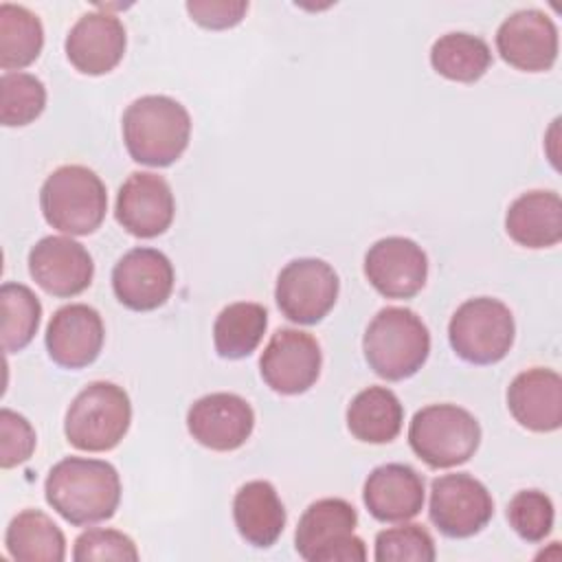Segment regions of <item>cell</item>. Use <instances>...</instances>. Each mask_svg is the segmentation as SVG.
Instances as JSON below:
<instances>
[{
  "label": "cell",
  "instance_id": "21",
  "mask_svg": "<svg viewBox=\"0 0 562 562\" xmlns=\"http://www.w3.org/2000/svg\"><path fill=\"white\" fill-rule=\"evenodd\" d=\"M512 417L531 432H553L562 426V378L547 367L520 371L507 386Z\"/></svg>",
  "mask_w": 562,
  "mask_h": 562
},
{
  "label": "cell",
  "instance_id": "16",
  "mask_svg": "<svg viewBox=\"0 0 562 562\" xmlns=\"http://www.w3.org/2000/svg\"><path fill=\"white\" fill-rule=\"evenodd\" d=\"M29 272L46 294L70 299L88 290L94 263L83 244L72 237L48 235L31 248Z\"/></svg>",
  "mask_w": 562,
  "mask_h": 562
},
{
  "label": "cell",
  "instance_id": "22",
  "mask_svg": "<svg viewBox=\"0 0 562 562\" xmlns=\"http://www.w3.org/2000/svg\"><path fill=\"white\" fill-rule=\"evenodd\" d=\"M507 235L525 248H551L562 239V200L555 191L533 189L518 195L505 213Z\"/></svg>",
  "mask_w": 562,
  "mask_h": 562
},
{
  "label": "cell",
  "instance_id": "26",
  "mask_svg": "<svg viewBox=\"0 0 562 562\" xmlns=\"http://www.w3.org/2000/svg\"><path fill=\"white\" fill-rule=\"evenodd\" d=\"M268 327V312L261 303L237 301L226 305L213 323V345L217 356L239 360L250 356Z\"/></svg>",
  "mask_w": 562,
  "mask_h": 562
},
{
  "label": "cell",
  "instance_id": "11",
  "mask_svg": "<svg viewBox=\"0 0 562 562\" xmlns=\"http://www.w3.org/2000/svg\"><path fill=\"white\" fill-rule=\"evenodd\" d=\"M321 364V345L312 334L281 327L272 334L259 358V373L274 393L299 395L316 384Z\"/></svg>",
  "mask_w": 562,
  "mask_h": 562
},
{
  "label": "cell",
  "instance_id": "27",
  "mask_svg": "<svg viewBox=\"0 0 562 562\" xmlns=\"http://www.w3.org/2000/svg\"><path fill=\"white\" fill-rule=\"evenodd\" d=\"M44 46V26L40 18L13 2L0 4V68L20 72L31 66Z\"/></svg>",
  "mask_w": 562,
  "mask_h": 562
},
{
  "label": "cell",
  "instance_id": "5",
  "mask_svg": "<svg viewBox=\"0 0 562 562\" xmlns=\"http://www.w3.org/2000/svg\"><path fill=\"white\" fill-rule=\"evenodd\" d=\"M132 424V402L114 382H90L70 402L64 417L68 443L83 452H108L121 443Z\"/></svg>",
  "mask_w": 562,
  "mask_h": 562
},
{
  "label": "cell",
  "instance_id": "31",
  "mask_svg": "<svg viewBox=\"0 0 562 562\" xmlns=\"http://www.w3.org/2000/svg\"><path fill=\"white\" fill-rule=\"evenodd\" d=\"M378 562H432L437 558L435 540L424 525L402 522L400 527L382 529L375 536Z\"/></svg>",
  "mask_w": 562,
  "mask_h": 562
},
{
  "label": "cell",
  "instance_id": "32",
  "mask_svg": "<svg viewBox=\"0 0 562 562\" xmlns=\"http://www.w3.org/2000/svg\"><path fill=\"white\" fill-rule=\"evenodd\" d=\"M509 527L527 542H542L555 520L551 498L540 490H520L507 505Z\"/></svg>",
  "mask_w": 562,
  "mask_h": 562
},
{
  "label": "cell",
  "instance_id": "13",
  "mask_svg": "<svg viewBox=\"0 0 562 562\" xmlns=\"http://www.w3.org/2000/svg\"><path fill=\"white\" fill-rule=\"evenodd\" d=\"M176 281L169 257L156 248H132L112 268V290L121 305L149 312L167 303Z\"/></svg>",
  "mask_w": 562,
  "mask_h": 562
},
{
  "label": "cell",
  "instance_id": "28",
  "mask_svg": "<svg viewBox=\"0 0 562 562\" xmlns=\"http://www.w3.org/2000/svg\"><path fill=\"white\" fill-rule=\"evenodd\" d=\"M430 66L450 81L474 83L492 66V50L483 37L452 31L435 40L430 48Z\"/></svg>",
  "mask_w": 562,
  "mask_h": 562
},
{
  "label": "cell",
  "instance_id": "18",
  "mask_svg": "<svg viewBox=\"0 0 562 562\" xmlns=\"http://www.w3.org/2000/svg\"><path fill=\"white\" fill-rule=\"evenodd\" d=\"M105 340L101 314L86 303L59 307L46 327V351L50 360L64 369H83L92 364Z\"/></svg>",
  "mask_w": 562,
  "mask_h": 562
},
{
  "label": "cell",
  "instance_id": "33",
  "mask_svg": "<svg viewBox=\"0 0 562 562\" xmlns=\"http://www.w3.org/2000/svg\"><path fill=\"white\" fill-rule=\"evenodd\" d=\"M72 560L77 562H103V560H116V562H136L138 549L134 540L119 531V529H88L81 536H77L72 547Z\"/></svg>",
  "mask_w": 562,
  "mask_h": 562
},
{
  "label": "cell",
  "instance_id": "19",
  "mask_svg": "<svg viewBox=\"0 0 562 562\" xmlns=\"http://www.w3.org/2000/svg\"><path fill=\"white\" fill-rule=\"evenodd\" d=\"M127 35L123 22L108 11L83 13L66 35L64 50L68 61L83 75H105L125 55Z\"/></svg>",
  "mask_w": 562,
  "mask_h": 562
},
{
  "label": "cell",
  "instance_id": "2",
  "mask_svg": "<svg viewBox=\"0 0 562 562\" xmlns=\"http://www.w3.org/2000/svg\"><path fill=\"white\" fill-rule=\"evenodd\" d=\"M123 143L132 160L147 167H169L187 149L191 116L187 108L165 94H145L123 112Z\"/></svg>",
  "mask_w": 562,
  "mask_h": 562
},
{
  "label": "cell",
  "instance_id": "35",
  "mask_svg": "<svg viewBox=\"0 0 562 562\" xmlns=\"http://www.w3.org/2000/svg\"><path fill=\"white\" fill-rule=\"evenodd\" d=\"M191 20L204 29L222 31L239 24L248 11L246 0H189Z\"/></svg>",
  "mask_w": 562,
  "mask_h": 562
},
{
  "label": "cell",
  "instance_id": "10",
  "mask_svg": "<svg viewBox=\"0 0 562 562\" xmlns=\"http://www.w3.org/2000/svg\"><path fill=\"white\" fill-rule=\"evenodd\" d=\"M430 522L448 538H470L494 516L490 490L468 472L443 474L430 485Z\"/></svg>",
  "mask_w": 562,
  "mask_h": 562
},
{
  "label": "cell",
  "instance_id": "8",
  "mask_svg": "<svg viewBox=\"0 0 562 562\" xmlns=\"http://www.w3.org/2000/svg\"><path fill=\"white\" fill-rule=\"evenodd\" d=\"M514 314L492 296H476L461 303L450 323L448 340L452 351L470 364H496L514 345Z\"/></svg>",
  "mask_w": 562,
  "mask_h": 562
},
{
  "label": "cell",
  "instance_id": "20",
  "mask_svg": "<svg viewBox=\"0 0 562 562\" xmlns=\"http://www.w3.org/2000/svg\"><path fill=\"white\" fill-rule=\"evenodd\" d=\"M424 476L406 463L378 465L362 487L364 507L380 522H404L415 518L424 507Z\"/></svg>",
  "mask_w": 562,
  "mask_h": 562
},
{
  "label": "cell",
  "instance_id": "24",
  "mask_svg": "<svg viewBox=\"0 0 562 562\" xmlns=\"http://www.w3.org/2000/svg\"><path fill=\"white\" fill-rule=\"evenodd\" d=\"M347 428L364 443L393 441L404 424V406L386 386L362 389L347 406Z\"/></svg>",
  "mask_w": 562,
  "mask_h": 562
},
{
  "label": "cell",
  "instance_id": "3",
  "mask_svg": "<svg viewBox=\"0 0 562 562\" xmlns=\"http://www.w3.org/2000/svg\"><path fill=\"white\" fill-rule=\"evenodd\" d=\"M367 364L375 375L400 382L415 375L430 353V331L408 307H382L362 338Z\"/></svg>",
  "mask_w": 562,
  "mask_h": 562
},
{
  "label": "cell",
  "instance_id": "34",
  "mask_svg": "<svg viewBox=\"0 0 562 562\" xmlns=\"http://www.w3.org/2000/svg\"><path fill=\"white\" fill-rule=\"evenodd\" d=\"M35 430L31 422L11 411H0V465L4 470L24 463L35 450Z\"/></svg>",
  "mask_w": 562,
  "mask_h": 562
},
{
  "label": "cell",
  "instance_id": "15",
  "mask_svg": "<svg viewBox=\"0 0 562 562\" xmlns=\"http://www.w3.org/2000/svg\"><path fill=\"white\" fill-rule=\"evenodd\" d=\"M176 215V200L169 182L151 171H134L121 184L114 204L116 222L134 237L151 239L162 235Z\"/></svg>",
  "mask_w": 562,
  "mask_h": 562
},
{
  "label": "cell",
  "instance_id": "30",
  "mask_svg": "<svg viewBox=\"0 0 562 562\" xmlns=\"http://www.w3.org/2000/svg\"><path fill=\"white\" fill-rule=\"evenodd\" d=\"M46 108V88L31 72H4L0 77V121L4 127L33 123Z\"/></svg>",
  "mask_w": 562,
  "mask_h": 562
},
{
  "label": "cell",
  "instance_id": "4",
  "mask_svg": "<svg viewBox=\"0 0 562 562\" xmlns=\"http://www.w3.org/2000/svg\"><path fill=\"white\" fill-rule=\"evenodd\" d=\"M40 209L48 226L66 235L94 233L108 211L103 180L83 165L57 167L40 189Z\"/></svg>",
  "mask_w": 562,
  "mask_h": 562
},
{
  "label": "cell",
  "instance_id": "14",
  "mask_svg": "<svg viewBox=\"0 0 562 562\" xmlns=\"http://www.w3.org/2000/svg\"><path fill=\"white\" fill-rule=\"evenodd\" d=\"M255 428L252 406L237 393H209L187 411V430L204 448L231 452L241 448Z\"/></svg>",
  "mask_w": 562,
  "mask_h": 562
},
{
  "label": "cell",
  "instance_id": "12",
  "mask_svg": "<svg viewBox=\"0 0 562 562\" xmlns=\"http://www.w3.org/2000/svg\"><path fill=\"white\" fill-rule=\"evenodd\" d=\"M558 26L540 9L514 11L496 31L498 55L522 72L551 70L558 59Z\"/></svg>",
  "mask_w": 562,
  "mask_h": 562
},
{
  "label": "cell",
  "instance_id": "29",
  "mask_svg": "<svg viewBox=\"0 0 562 562\" xmlns=\"http://www.w3.org/2000/svg\"><path fill=\"white\" fill-rule=\"evenodd\" d=\"M2 307V349L7 353L22 351L40 329L42 303L24 283L7 281L0 288Z\"/></svg>",
  "mask_w": 562,
  "mask_h": 562
},
{
  "label": "cell",
  "instance_id": "25",
  "mask_svg": "<svg viewBox=\"0 0 562 562\" xmlns=\"http://www.w3.org/2000/svg\"><path fill=\"white\" fill-rule=\"evenodd\" d=\"M4 547L18 562H61L66 538L61 529L40 509H24L7 527Z\"/></svg>",
  "mask_w": 562,
  "mask_h": 562
},
{
  "label": "cell",
  "instance_id": "23",
  "mask_svg": "<svg viewBox=\"0 0 562 562\" xmlns=\"http://www.w3.org/2000/svg\"><path fill=\"white\" fill-rule=\"evenodd\" d=\"M233 520L239 536L257 547H272L285 527V507L270 481L244 483L233 498Z\"/></svg>",
  "mask_w": 562,
  "mask_h": 562
},
{
  "label": "cell",
  "instance_id": "9",
  "mask_svg": "<svg viewBox=\"0 0 562 562\" xmlns=\"http://www.w3.org/2000/svg\"><path fill=\"white\" fill-rule=\"evenodd\" d=\"M338 290V274L327 261L301 257L281 268L274 285V299L288 321L316 325L336 305Z\"/></svg>",
  "mask_w": 562,
  "mask_h": 562
},
{
  "label": "cell",
  "instance_id": "7",
  "mask_svg": "<svg viewBox=\"0 0 562 562\" xmlns=\"http://www.w3.org/2000/svg\"><path fill=\"white\" fill-rule=\"evenodd\" d=\"M356 525L358 514L345 498L314 501L299 518L294 549L307 562H362L367 547Z\"/></svg>",
  "mask_w": 562,
  "mask_h": 562
},
{
  "label": "cell",
  "instance_id": "6",
  "mask_svg": "<svg viewBox=\"0 0 562 562\" xmlns=\"http://www.w3.org/2000/svg\"><path fill=\"white\" fill-rule=\"evenodd\" d=\"M408 443L428 468H457L474 457L481 426L470 411L457 404H428L413 415Z\"/></svg>",
  "mask_w": 562,
  "mask_h": 562
},
{
  "label": "cell",
  "instance_id": "1",
  "mask_svg": "<svg viewBox=\"0 0 562 562\" xmlns=\"http://www.w3.org/2000/svg\"><path fill=\"white\" fill-rule=\"evenodd\" d=\"M46 503L70 525L86 527L112 518L121 503V479L103 459L66 457L44 481Z\"/></svg>",
  "mask_w": 562,
  "mask_h": 562
},
{
  "label": "cell",
  "instance_id": "17",
  "mask_svg": "<svg viewBox=\"0 0 562 562\" xmlns=\"http://www.w3.org/2000/svg\"><path fill=\"white\" fill-rule=\"evenodd\" d=\"M364 277L386 299H413L426 285L428 257L408 237H384L367 250Z\"/></svg>",
  "mask_w": 562,
  "mask_h": 562
}]
</instances>
